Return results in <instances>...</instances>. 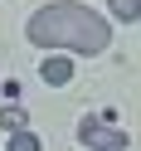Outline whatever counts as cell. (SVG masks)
I'll return each instance as SVG.
<instances>
[{
	"label": "cell",
	"instance_id": "6da1fadb",
	"mask_svg": "<svg viewBox=\"0 0 141 151\" xmlns=\"http://www.w3.org/2000/svg\"><path fill=\"white\" fill-rule=\"evenodd\" d=\"M24 34L39 49H73V54H102L112 44V24L78 0H54V5L34 10Z\"/></svg>",
	"mask_w": 141,
	"mask_h": 151
},
{
	"label": "cell",
	"instance_id": "7a4b0ae2",
	"mask_svg": "<svg viewBox=\"0 0 141 151\" xmlns=\"http://www.w3.org/2000/svg\"><path fill=\"white\" fill-rule=\"evenodd\" d=\"M78 137H83L88 151H127V132L107 127V122H97V117H83L78 122Z\"/></svg>",
	"mask_w": 141,
	"mask_h": 151
},
{
	"label": "cell",
	"instance_id": "3957f363",
	"mask_svg": "<svg viewBox=\"0 0 141 151\" xmlns=\"http://www.w3.org/2000/svg\"><path fill=\"white\" fill-rule=\"evenodd\" d=\"M39 78L49 83V88H63V83H73V59H63V54H49V59L39 63Z\"/></svg>",
	"mask_w": 141,
	"mask_h": 151
},
{
	"label": "cell",
	"instance_id": "277c9868",
	"mask_svg": "<svg viewBox=\"0 0 141 151\" xmlns=\"http://www.w3.org/2000/svg\"><path fill=\"white\" fill-rule=\"evenodd\" d=\"M112 15H117L122 24H136L141 20V0H112Z\"/></svg>",
	"mask_w": 141,
	"mask_h": 151
},
{
	"label": "cell",
	"instance_id": "5b68a950",
	"mask_svg": "<svg viewBox=\"0 0 141 151\" xmlns=\"http://www.w3.org/2000/svg\"><path fill=\"white\" fill-rule=\"evenodd\" d=\"M5 151H39V137L34 132H10V146Z\"/></svg>",
	"mask_w": 141,
	"mask_h": 151
},
{
	"label": "cell",
	"instance_id": "8992f818",
	"mask_svg": "<svg viewBox=\"0 0 141 151\" xmlns=\"http://www.w3.org/2000/svg\"><path fill=\"white\" fill-rule=\"evenodd\" d=\"M0 127H10V132H24V107H5V112H0Z\"/></svg>",
	"mask_w": 141,
	"mask_h": 151
}]
</instances>
